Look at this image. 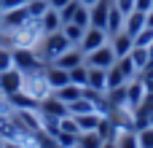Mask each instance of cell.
<instances>
[{
  "label": "cell",
  "instance_id": "obj_1",
  "mask_svg": "<svg viewBox=\"0 0 153 148\" xmlns=\"http://www.w3.org/2000/svg\"><path fill=\"white\" fill-rule=\"evenodd\" d=\"M13 54V67L22 73V75H30V73H40L46 67V62L40 59V54L32 49V46H13L11 49Z\"/></svg>",
  "mask_w": 153,
  "mask_h": 148
},
{
  "label": "cell",
  "instance_id": "obj_2",
  "mask_svg": "<svg viewBox=\"0 0 153 148\" xmlns=\"http://www.w3.org/2000/svg\"><path fill=\"white\" fill-rule=\"evenodd\" d=\"M70 46H73V43L65 38V32H62V30L48 32V35H43V38H40V59H43L46 65H51V62H54V59H59Z\"/></svg>",
  "mask_w": 153,
  "mask_h": 148
},
{
  "label": "cell",
  "instance_id": "obj_3",
  "mask_svg": "<svg viewBox=\"0 0 153 148\" xmlns=\"http://www.w3.org/2000/svg\"><path fill=\"white\" fill-rule=\"evenodd\" d=\"M116 54H113V49H110V43H105V46H100V49H94V51H89L86 54V65L89 67H102V70H108V67H113L116 65Z\"/></svg>",
  "mask_w": 153,
  "mask_h": 148
},
{
  "label": "cell",
  "instance_id": "obj_4",
  "mask_svg": "<svg viewBox=\"0 0 153 148\" xmlns=\"http://www.w3.org/2000/svg\"><path fill=\"white\" fill-rule=\"evenodd\" d=\"M27 22H30V13H27L24 5H22V8H11V11H3V27H0V30H5L8 35H13V32L22 30Z\"/></svg>",
  "mask_w": 153,
  "mask_h": 148
},
{
  "label": "cell",
  "instance_id": "obj_5",
  "mask_svg": "<svg viewBox=\"0 0 153 148\" xmlns=\"http://www.w3.org/2000/svg\"><path fill=\"white\" fill-rule=\"evenodd\" d=\"M38 111H40V116H51V119H62V116H67V113H70V111H67V105H65L54 92L38 102Z\"/></svg>",
  "mask_w": 153,
  "mask_h": 148
},
{
  "label": "cell",
  "instance_id": "obj_6",
  "mask_svg": "<svg viewBox=\"0 0 153 148\" xmlns=\"http://www.w3.org/2000/svg\"><path fill=\"white\" fill-rule=\"evenodd\" d=\"M105 43H108V32H105V30H100V27H86L83 40L78 43V49H81L83 54H89V51H94V49H100V46H105Z\"/></svg>",
  "mask_w": 153,
  "mask_h": 148
},
{
  "label": "cell",
  "instance_id": "obj_7",
  "mask_svg": "<svg viewBox=\"0 0 153 148\" xmlns=\"http://www.w3.org/2000/svg\"><path fill=\"white\" fill-rule=\"evenodd\" d=\"M22 84H24V75H22L16 67H11V70H3V73H0V94H3V97H8V94L19 92V89H22Z\"/></svg>",
  "mask_w": 153,
  "mask_h": 148
},
{
  "label": "cell",
  "instance_id": "obj_8",
  "mask_svg": "<svg viewBox=\"0 0 153 148\" xmlns=\"http://www.w3.org/2000/svg\"><path fill=\"white\" fill-rule=\"evenodd\" d=\"M43 78H46V84H48L51 92H56V89H62L65 84H70V73H67L65 67H56V65H46V67H43Z\"/></svg>",
  "mask_w": 153,
  "mask_h": 148
},
{
  "label": "cell",
  "instance_id": "obj_9",
  "mask_svg": "<svg viewBox=\"0 0 153 148\" xmlns=\"http://www.w3.org/2000/svg\"><path fill=\"white\" fill-rule=\"evenodd\" d=\"M145 84H143V78L140 75H134L132 81H126V105H129V111L132 108H137L143 100H145Z\"/></svg>",
  "mask_w": 153,
  "mask_h": 148
},
{
  "label": "cell",
  "instance_id": "obj_10",
  "mask_svg": "<svg viewBox=\"0 0 153 148\" xmlns=\"http://www.w3.org/2000/svg\"><path fill=\"white\" fill-rule=\"evenodd\" d=\"M86 62V54L78 49V46H70L59 59H54L51 65H56V67H65V70H73V67H78V65H83Z\"/></svg>",
  "mask_w": 153,
  "mask_h": 148
},
{
  "label": "cell",
  "instance_id": "obj_11",
  "mask_svg": "<svg viewBox=\"0 0 153 148\" xmlns=\"http://www.w3.org/2000/svg\"><path fill=\"white\" fill-rule=\"evenodd\" d=\"M110 49H113V54H116V57H126V54L134 49V38H132L129 32H124V30H121V32H116V35L110 38Z\"/></svg>",
  "mask_w": 153,
  "mask_h": 148
},
{
  "label": "cell",
  "instance_id": "obj_12",
  "mask_svg": "<svg viewBox=\"0 0 153 148\" xmlns=\"http://www.w3.org/2000/svg\"><path fill=\"white\" fill-rule=\"evenodd\" d=\"M40 30H43V35L62 30V16H59V11H54V8L48 5V11L40 16Z\"/></svg>",
  "mask_w": 153,
  "mask_h": 148
},
{
  "label": "cell",
  "instance_id": "obj_13",
  "mask_svg": "<svg viewBox=\"0 0 153 148\" xmlns=\"http://www.w3.org/2000/svg\"><path fill=\"white\" fill-rule=\"evenodd\" d=\"M5 100H8V105H11V108H16V111H24V108H38V100H35V97H30L24 89H19V92L8 94Z\"/></svg>",
  "mask_w": 153,
  "mask_h": 148
},
{
  "label": "cell",
  "instance_id": "obj_14",
  "mask_svg": "<svg viewBox=\"0 0 153 148\" xmlns=\"http://www.w3.org/2000/svg\"><path fill=\"white\" fill-rule=\"evenodd\" d=\"M81 92H83V86H78V84H65V86H62V89H56L54 94H56L65 105H73L75 100H81V97H83Z\"/></svg>",
  "mask_w": 153,
  "mask_h": 148
},
{
  "label": "cell",
  "instance_id": "obj_15",
  "mask_svg": "<svg viewBox=\"0 0 153 148\" xmlns=\"http://www.w3.org/2000/svg\"><path fill=\"white\" fill-rule=\"evenodd\" d=\"M70 116H73V113H70ZM100 116H102V113L91 111V113H81V116H73V119H75V124H78L81 132H94L97 124H100Z\"/></svg>",
  "mask_w": 153,
  "mask_h": 148
},
{
  "label": "cell",
  "instance_id": "obj_16",
  "mask_svg": "<svg viewBox=\"0 0 153 148\" xmlns=\"http://www.w3.org/2000/svg\"><path fill=\"white\" fill-rule=\"evenodd\" d=\"M124 13L116 8V5H110V11H108V38H113L116 32H121L124 30Z\"/></svg>",
  "mask_w": 153,
  "mask_h": 148
},
{
  "label": "cell",
  "instance_id": "obj_17",
  "mask_svg": "<svg viewBox=\"0 0 153 148\" xmlns=\"http://www.w3.org/2000/svg\"><path fill=\"white\" fill-rule=\"evenodd\" d=\"M143 27H145V13H140V11H132V13L124 19V32H129L132 38H134Z\"/></svg>",
  "mask_w": 153,
  "mask_h": 148
},
{
  "label": "cell",
  "instance_id": "obj_18",
  "mask_svg": "<svg viewBox=\"0 0 153 148\" xmlns=\"http://www.w3.org/2000/svg\"><path fill=\"white\" fill-rule=\"evenodd\" d=\"M86 86L105 92V89H108V70H102V67H89V84H86Z\"/></svg>",
  "mask_w": 153,
  "mask_h": 148
},
{
  "label": "cell",
  "instance_id": "obj_19",
  "mask_svg": "<svg viewBox=\"0 0 153 148\" xmlns=\"http://www.w3.org/2000/svg\"><path fill=\"white\" fill-rule=\"evenodd\" d=\"M62 32H65V38H67L73 46H78V43L83 40V32H86V30H83V27H78L75 22H67V24H62Z\"/></svg>",
  "mask_w": 153,
  "mask_h": 148
},
{
  "label": "cell",
  "instance_id": "obj_20",
  "mask_svg": "<svg viewBox=\"0 0 153 148\" xmlns=\"http://www.w3.org/2000/svg\"><path fill=\"white\" fill-rule=\"evenodd\" d=\"M116 148H140V143H137V129H124V132H118Z\"/></svg>",
  "mask_w": 153,
  "mask_h": 148
},
{
  "label": "cell",
  "instance_id": "obj_21",
  "mask_svg": "<svg viewBox=\"0 0 153 148\" xmlns=\"http://www.w3.org/2000/svg\"><path fill=\"white\" fill-rule=\"evenodd\" d=\"M129 57H132V62L137 65V70L143 73V70H145V65H148V59H151V51H148L145 46H134V49L129 51Z\"/></svg>",
  "mask_w": 153,
  "mask_h": 148
},
{
  "label": "cell",
  "instance_id": "obj_22",
  "mask_svg": "<svg viewBox=\"0 0 153 148\" xmlns=\"http://www.w3.org/2000/svg\"><path fill=\"white\" fill-rule=\"evenodd\" d=\"M116 65H118V70L126 75V81H132V78L140 73V70H137V65L132 62V57H129V54H126V57H118V59H116Z\"/></svg>",
  "mask_w": 153,
  "mask_h": 148
},
{
  "label": "cell",
  "instance_id": "obj_23",
  "mask_svg": "<svg viewBox=\"0 0 153 148\" xmlns=\"http://www.w3.org/2000/svg\"><path fill=\"white\" fill-rule=\"evenodd\" d=\"M67 73H70V84H78V86L89 84V65L86 62L78 65V67H73V70H67Z\"/></svg>",
  "mask_w": 153,
  "mask_h": 148
},
{
  "label": "cell",
  "instance_id": "obj_24",
  "mask_svg": "<svg viewBox=\"0 0 153 148\" xmlns=\"http://www.w3.org/2000/svg\"><path fill=\"white\" fill-rule=\"evenodd\" d=\"M102 138L97 135V132H81L78 135V146L81 148H102Z\"/></svg>",
  "mask_w": 153,
  "mask_h": 148
},
{
  "label": "cell",
  "instance_id": "obj_25",
  "mask_svg": "<svg viewBox=\"0 0 153 148\" xmlns=\"http://www.w3.org/2000/svg\"><path fill=\"white\" fill-rule=\"evenodd\" d=\"M27 13H30V19H40L46 11H48V0H27Z\"/></svg>",
  "mask_w": 153,
  "mask_h": 148
},
{
  "label": "cell",
  "instance_id": "obj_26",
  "mask_svg": "<svg viewBox=\"0 0 153 148\" xmlns=\"http://www.w3.org/2000/svg\"><path fill=\"white\" fill-rule=\"evenodd\" d=\"M126 84V75L118 70V65H113V67H108V89H116V86H124ZM105 89V92H108Z\"/></svg>",
  "mask_w": 153,
  "mask_h": 148
},
{
  "label": "cell",
  "instance_id": "obj_27",
  "mask_svg": "<svg viewBox=\"0 0 153 148\" xmlns=\"http://www.w3.org/2000/svg\"><path fill=\"white\" fill-rule=\"evenodd\" d=\"M35 138H38V140H35V148H62L54 135H48V132H43V129H40Z\"/></svg>",
  "mask_w": 153,
  "mask_h": 148
},
{
  "label": "cell",
  "instance_id": "obj_28",
  "mask_svg": "<svg viewBox=\"0 0 153 148\" xmlns=\"http://www.w3.org/2000/svg\"><path fill=\"white\" fill-rule=\"evenodd\" d=\"M137 143H140V148H153V124L137 129Z\"/></svg>",
  "mask_w": 153,
  "mask_h": 148
},
{
  "label": "cell",
  "instance_id": "obj_29",
  "mask_svg": "<svg viewBox=\"0 0 153 148\" xmlns=\"http://www.w3.org/2000/svg\"><path fill=\"white\" fill-rule=\"evenodd\" d=\"M151 40H153V27L145 24V27L134 35V46H145V49H148V46H151Z\"/></svg>",
  "mask_w": 153,
  "mask_h": 148
},
{
  "label": "cell",
  "instance_id": "obj_30",
  "mask_svg": "<svg viewBox=\"0 0 153 148\" xmlns=\"http://www.w3.org/2000/svg\"><path fill=\"white\" fill-rule=\"evenodd\" d=\"M78 5H81L78 0H70V3H67V5H65V8L59 11V16H62V24H67V22H73V16H75V11H78Z\"/></svg>",
  "mask_w": 153,
  "mask_h": 148
},
{
  "label": "cell",
  "instance_id": "obj_31",
  "mask_svg": "<svg viewBox=\"0 0 153 148\" xmlns=\"http://www.w3.org/2000/svg\"><path fill=\"white\" fill-rule=\"evenodd\" d=\"M11 67H13V54H11L8 46H0V73L11 70Z\"/></svg>",
  "mask_w": 153,
  "mask_h": 148
},
{
  "label": "cell",
  "instance_id": "obj_32",
  "mask_svg": "<svg viewBox=\"0 0 153 148\" xmlns=\"http://www.w3.org/2000/svg\"><path fill=\"white\" fill-rule=\"evenodd\" d=\"M73 22H75L78 27H83V30L89 27V8H86L83 3L78 5V11H75V16H73Z\"/></svg>",
  "mask_w": 153,
  "mask_h": 148
},
{
  "label": "cell",
  "instance_id": "obj_33",
  "mask_svg": "<svg viewBox=\"0 0 153 148\" xmlns=\"http://www.w3.org/2000/svg\"><path fill=\"white\" fill-rule=\"evenodd\" d=\"M56 140L62 148H73L78 146V135H70V132H56Z\"/></svg>",
  "mask_w": 153,
  "mask_h": 148
},
{
  "label": "cell",
  "instance_id": "obj_34",
  "mask_svg": "<svg viewBox=\"0 0 153 148\" xmlns=\"http://www.w3.org/2000/svg\"><path fill=\"white\" fill-rule=\"evenodd\" d=\"M113 5H116L124 16H129V13L134 11V0H113Z\"/></svg>",
  "mask_w": 153,
  "mask_h": 148
},
{
  "label": "cell",
  "instance_id": "obj_35",
  "mask_svg": "<svg viewBox=\"0 0 153 148\" xmlns=\"http://www.w3.org/2000/svg\"><path fill=\"white\" fill-rule=\"evenodd\" d=\"M27 5V0H0V8L3 11H11V8H22Z\"/></svg>",
  "mask_w": 153,
  "mask_h": 148
},
{
  "label": "cell",
  "instance_id": "obj_36",
  "mask_svg": "<svg viewBox=\"0 0 153 148\" xmlns=\"http://www.w3.org/2000/svg\"><path fill=\"white\" fill-rule=\"evenodd\" d=\"M134 11H140V13L153 11V0H134Z\"/></svg>",
  "mask_w": 153,
  "mask_h": 148
},
{
  "label": "cell",
  "instance_id": "obj_37",
  "mask_svg": "<svg viewBox=\"0 0 153 148\" xmlns=\"http://www.w3.org/2000/svg\"><path fill=\"white\" fill-rule=\"evenodd\" d=\"M67 3H70V0H48V5H51L54 11H62V8H65Z\"/></svg>",
  "mask_w": 153,
  "mask_h": 148
},
{
  "label": "cell",
  "instance_id": "obj_38",
  "mask_svg": "<svg viewBox=\"0 0 153 148\" xmlns=\"http://www.w3.org/2000/svg\"><path fill=\"white\" fill-rule=\"evenodd\" d=\"M145 24H148V27H153V11H148V13H145Z\"/></svg>",
  "mask_w": 153,
  "mask_h": 148
},
{
  "label": "cell",
  "instance_id": "obj_39",
  "mask_svg": "<svg viewBox=\"0 0 153 148\" xmlns=\"http://www.w3.org/2000/svg\"><path fill=\"white\" fill-rule=\"evenodd\" d=\"M102 148H116V140H105V143H102Z\"/></svg>",
  "mask_w": 153,
  "mask_h": 148
},
{
  "label": "cell",
  "instance_id": "obj_40",
  "mask_svg": "<svg viewBox=\"0 0 153 148\" xmlns=\"http://www.w3.org/2000/svg\"><path fill=\"white\" fill-rule=\"evenodd\" d=\"M78 3H83V5H86V8H91V5H94V3H97V0H78Z\"/></svg>",
  "mask_w": 153,
  "mask_h": 148
},
{
  "label": "cell",
  "instance_id": "obj_41",
  "mask_svg": "<svg viewBox=\"0 0 153 148\" xmlns=\"http://www.w3.org/2000/svg\"><path fill=\"white\" fill-rule=\"evenodd\" d=\"M3 146H5V138H3V135H0V148H3Z\"/></svg>",
  "mask_w": 153,
  "mask_h": 148
},
{
  "label": "cell",
  "instance_id": "obj_42",
  "mask_svg": "<svg viewBox=\"0 0 153 148\" xmlns=\"http://www.w3.org/2000/svg\"><path fill=\"white\" fill-rule=\"evenodd\" d=\"M148 51H151V57H153V40H151V46H148Z\"/></svg>",
  "mask_w": 153,
  "mask_h": 148
},
{
  "label": "cell",
  "instance_id": "obj_43",
  "mask_svg": "<svg viewBox=\"0 0 153 148\" xmlns=\"http://www.w3.org/2000/svg\"><path fill=\"white\" fill-rule=\"evenodd\" d=\"M0 27H3V11H0Z\"/></svg>",
  "mask_w": 153,
  "mask_h": 148
},
{
  "label": "cell",
  "instance_id": "obj_44",
  "mask_svg": "<svg viewBox=\"0 0 153 148\" xmlns=\"http://www.w3.org/2000/svg\"><path fill=\"white\" fill-rule=\"evenodd\" d=\"M73 148H81V146H73Z\"/></svg>",
  "mask_w": 153,
  "mask_h": 148
},
{
  "label": "cell",
  "instance_id": "obj_45",
  "mask_svg": "<svg viewBox=\"0 0 153 148\" xmlns=\"http://www.w3.org/2000/svg\"><path fill=\"white\" fill-rule=\"evenodd\" d=\"M0 11H3V8H0Z\"/></svg>",
  "mask_w": 153,
  "mask_h": 148
},
{
  "label": "cell",
  "instance_id": "obj_46",
  "mask_svg": "<svg viewBox=\"0 0 153 148\" xmlns=\"http://www.w3.org/2000/svg\"><path fill=\"white\" fill-rule=\"evenodd\" d=\"M32 148H35V146H32Z\"/></svg>",
  "mask_w": 153,
  "mask_h": 148
}]
</instances>
